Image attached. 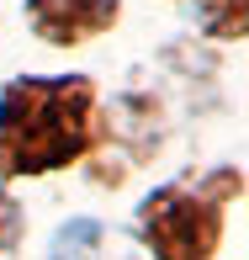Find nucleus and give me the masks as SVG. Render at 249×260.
I'll return each mask as SVG.
<instances>
[{"label":"nucleus","mask_w":249,"mask_h":260,"mask_svg":"<svg viewBox=\"0 0 249 260\" xmlns=\"http://www.w3.org/2000/svg\"><path fill=\"white\" fill-rule=\"evenodd\" d=\"M233 191H191V186H159L138 207V234L154 255H212L218 250V202Z\"/></svg>","instance_id":"obj_2"},{"label":"nucleus","mask_w":249,"mask_h":260,"mask_svg":"<svg viewBox=\"0 0 249 260\" xmlns=\"http://www.w3.org/2000/svg\"><path fill=\"white\" fill-rule=\"evenodd\" d=\"M27 16L43 43L75 48L117 21V0H27Z\"/></svg>","instance_id":"obj_3"},{"label":"nucleus","mask_w":249,"mask_h":260,"mask_svg":"<svg viewBox=\"0 0 249 260\" xmlns=\"http://www.w3.org/2000/svg\"><path fill=\"white\" fill-rule=\"evenodd\" d=\"M96 85L85 75L58 80H11L0 101V175H43L64 170L90 149Z\"/></svg>","instance_id":"obj_1"},{"label":"nucleus","mask_w":249,"mask_h":260,"mask_svg":"<svg viewBox=\"0 0 249 260\" xmlns=\"http://www.w3.org/2000/svg\"><path fill=\"white\" fill-rule=\"evenodd\" d=\"M16 234H21V212H16V202L11 197H0V250H16Z\"/></svg>","instance_id":"obj_5"},{"label":"nucleus","mask_w":249,"mask_h":260,"mask_svg":"<svg viewBox=\"0 0 249 260\" xmlns=\"http://www.w3.org/2000/svg\"><path fill=\"white\" fill-rule=\"evenodd\" d=\"M96 234H101V223H69V229H64V239H53V250L64 255V250H75L80 239H85L90 250H96Z\"/></svg>","instance_id":"obj_6"},{"label":"nucleus","mask_w":249,"mask_h":260,"mask_svg":"<svg viewBox=\"0 0 249 260\" xmlns=\"http://www.w3.org/2000/svg\"><path fill=\"white\" fill-rule=\"evenodd\" d=\"M201 16H207V27H218L223 38H239L244 32V0H201Z\"/></svg>","instance_id":"obj_4"}]
</instances>
